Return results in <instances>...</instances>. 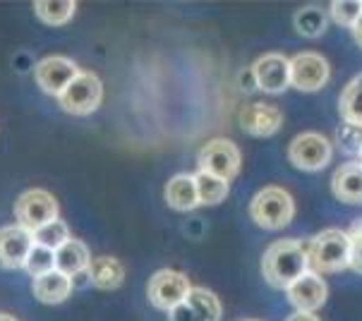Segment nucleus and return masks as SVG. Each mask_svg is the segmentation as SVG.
<instances>
[{
    "label": "nucleus",
    "mask_w": 362,
    "mask_h": 321,
    "mask_svg": "<svg viewBox=\"0 0 362 321\" xmlns=\"http://www.w3.org/2000/svg\"><path fill=\"white\" fill-rule=\"evenodd\" d=\"M262 274L269 286L288 288L300 276L308 274V250L305 240H279L264 252L262 257Z\"/></svg>",
    "instance_id": "f257e3e1"
},
{
    "label": "nucleus",
    "mask_w": 362,
    "mask_h": 321,
    "mask_svg": "<svg viewBox=\"0 0 362 321\" xmlns=\"http://www.w3.org/2000/svg\"><path fill=\"white\" fill-rule=\"evenodd\" d=\"M308 250V271L312 274H336L348 269L351 243L343 230H324L312 240H305Z\"/></svg>",
    "instance_id": "f03ea898"
},
{
    "label": "nucleus",
    "mask_w": 362,
    "mask_h": 321,
    "mask_svg": "<svg viewBox=\"0 0 362 321\" xmlns=\"http://www.w3.org/2000/svg\"><path fill=\"white\" fill-rule=\"evenodd\" d=\"M250 214L252 221L259 228L267 230H281L293 221L296 214V204H293L291 194L281 187H264L257 192V197L250 204Z\"/></svg>",
    "instance_id": "7ed1b4c3"
},
{
    "label": "nucleus",
    "mask_w": 362,
    "mask_h": 321,
    "mask_svg": "<svg viewBox=\"0 0 362 321\" xmlns=\"http://www.w3.org/2000/svg\"><path fill=\"white\" fill-rule=\"evenodd\" d=\"M197 165L199 173H206V175L221 177V180L228 182L240 170V151L230 139L216 137L202 146Z\"/></svg>",
    "instance_id": "20e7f679"
},
{
    "label": "nucleus",
    "mask_w": 362,
    "mask_h": 321,
    "mask_svg": "<svg viewBox=\"0 0 362 321\" xmlns=\"http://www.w3.org/2000/svg\"><path fill=\"white\" fill-rule=\"evenodd\" d=\"M58 98H60V106H63V110H67V113L89 115L101 106L103 84L94 72H79Z\"/></svg>",
    "instance_id": "39448f33"
},
{
    "label": "nucleus",
    "mask_w": 362,
    "mask_h": 321,
    "mask_svg": "<svg viewBox=\"0 0 362 321\" xmlns=\"http://www.w3.org/2000/svg\"><path fill=\"white\" fill-rule=\"evenodd\" d=\"M331 156H334V149H331L329 139L317 132L298 134V137L291 141V146H288V158H291V163L305 173H317V170L327 168Z\"/></svg>",
    "instance_id": "423d86ee"
},
{
    "label": "nucleus",
    "mask_w": 362,
    "mask_h": 321,
    "mask_svg": "<svg viewBox=\"0 0 362 321\" xmlns=\"http://www.w3.org/2000/svg\"><path fill=\"white\" fill-rule=\"evenodd\" d=\"M15 216L17 226L27 228V230H36V228L58 218V202L46 189H27L24 194L17 197Z\"/></svg>",
    "instance_id": "0eeeda50"
},
{
    "label": "nucleus",
    "mask_w": 362,
    "mask_h": 321,
    "mask_svg": "<svg viewBox=\"0 0 362 321\" xmlns=\"http://www.w3.org/2000/svg\"><path fill=\"white\" fill-rule=\"evenodd\" d=\"M189 281L177 271L163 269L156 271L149 279V286H146V295H149V302L158 310H175L177 305H182L185 298L189 295Z\"/></svg>",
    "instance_id": "6e6552de"
},
{
    "label": "nucleus",
    "mask_w": 362,
    "mask_h": 321,
    "mask_svg": "<svg viewBox=\"0 0 362 321\" xmlns=\"http://www.w3.org/2000/svg\"><path fill=\"white\" fill-rule=\"evenodd\" d=\"M331 77L327 58L319 53H298L291 58V86L305 94H315L324 89Z\"/></svg>",
    "instance_id": "1a4fd4ad"
},
{
    "label": "nucleus",
    "mask_w": 362,
    "mask_h": 321,
    "mask_svg": "<svg viewBox=\"0 0 362 321\" xmlns=\"http://www.w3.org/2000/svg\"><path fill=\"white\" fill-rule=\"evenodd\" d=\"M252 77L264 94H284L291 86V60L281 53H267L255 60Z\"/></svg>",
    "instance_id": "9d476101"
},
{
    "label": "nucleus",
    "mask_w": 362,
    "mask_h": 321,
    "mask_svg": "<svg viewBox=\"0 0 362 321\" xmlns=\"http://www.w3.org/2000/svg\"><path fill=\"white\" fill-rule=\"evenodd\" d=\"M221 302L204 288H192L182 305L170 310V321H218Z\"/></svg>",
    "instance_id": "9b49d317"
},
{
    "label": "nucleus",
    "mask_w": 362,
    "mask_h": 321,
    "mask_svg": "<svg viewBox=\"0 0 362 321\" xmlns=\"http://www.w3.org/2000/svg\"><path fill=\"white\" fill-rule=\"evenodd\" d=\"M284 125V113L269 103H247L240 108V127L252 137H272Z\"/></svg>",
    "instance_id": "f8f14e48"
},
{
    "label": "nucleus",
    "mask_w": 362,
    "mask_h": 321,
    "mask_svg": "<svg viewBox=\"0 0 362 321\" xmlns=\"http://www.w3.org/2000/svg\"><path fill=\"white\" fill-rule=\"evenodd\" d=\"M79 75L77 65L67 58H46L36 65V84L46 94L60 96L70 86V82Z\"/></svg>",
    "instance_id": "ddd939ff"
},
{
    "label": "nucleus",
    "mask_w": 362,
    "mask_h": 321,
    "mask_svg": "<svg viewBox=\"0 0 362 321\" xmlns=\"http://www.w3.org/2000/svg\"><path fill=\"white\" fill-rule=\"evenodd\" d=\"M286 290H288V300H291V305L298 307V312H310V314L315 310H319V307L327 302V295H329L324 281L319 279L317 274H312V271L303 274Z\"/></svg>",
    "instance_id": "4468645a"
},
{
    "label": "nucleus",
    "mask_w": 362,
    "mask_h": 321,
    "mask_svg": "<svg viewBox=\"0 0 362 321\" xmlns=\"http://www.w3.org/2000/svg\"><path fill=\"white\" fill-rule=\"evenodd\" d=\"M34 247L32 230L22 226H5L0 228V264L8 269L24 267L29 250Z\"/></svg>",
    "instance_id": "2eb2a0df"
},
{
    "label": "nucleus",
    "mask_w": 362,
    "mask_h": 321,
    "mask_svg": "<svg viewBox=\"0 0 362 321\" xmlns=\"http://www.w3.org/2000/svg\"><path fill=\"white\" fill-rule=\"evenodd\" d=\"M89 250L79 240H67V243L55 250V271L65 274L67 279H75L79 274H87L89 269Z\"/></svg>",
    "instance_id": "dca6fc26"
},
{
    "label": "nucleus",
    "mask_w": 362,
    "mask_h": 321,
    "mask_svg": "<svg viewBox=\"0 0 362 321\" xmlns=\"http://www.w3.org/2000/svg\"><path fill=\"white\" fill-rule=\"evenodd\" d=\"M334 194L346 204H362V163H343L331 180Z\"/></svg>",
    "instance_id": "f3484780"
},
{
    "label": "nucleus",
    "mask_w": 362,
    "mask_h": 321,
    "mask_svg": "<svg viewBox=\"0 0 362 321\" xmlns=\"http://www.w3.org/2000/svg\"><path fill=\"white\" fill-rule=\"evenodd\" d=\"M165 202L175 211H192L194 206H199L197 197V185H194L192 175H175L170 177L165 185Z\"/></svg>",
    "instance_id": "a211bd4d"
},
{
    "label": "nucleus",
    "mask_w": 362,
    "mask_h": 321,
    "mask_svg": "<svg viewBox=\"0 0 362 321\" xmlns=\"http://www.w3.org/2000/svg\"><path fill=\"white\" fill-rule=\"evenodd\" d=\"M72 290V279H67L60 271H51V274L34 279V298L41 300L44 305H60L67 300Z\"/></svg>",
    "instance_id": "6ab92c4d"
},
{
    "label": "nucleus",
    "mask_w": 362,
    "mask_h": 321,
    "mask_svg": "<svg viewBox=\"0 0 362 321\" xmlns=\"http://www.w3.org/2000/svg\"><path fill=\"white\" fill-rule=\"evenodd\" d=\"M89 281L94 283L96 288L101 290H113L118 288L122 279H125V271H122V264L115 257H96L89 262Z\"/></svg>",
    "instance_id": "aec40b11"
},
{
    "label": "nucleus",
    "mask_w": 362,
    "mask_h": 321,
    "mask_svg": "<svg viewBox=\"0 0 362 321\" xmlns=\"http://www.w3.org/2000/svg\"><path fill=\"white\" fill-rule=\"evenodd\" d=\"M339 110L343 122L362 127V72L355 79H351L346 89H343Z\"/></svg>",
    "instance_id": "412c9836"
},
{
    "label": "nucleus",
    "mask_w": 362,
    "mask_h": 321,
    "mask_svg": "<svg viewBox=\"0 0 362 321\" xmlns=\"http://www.w3.org/2000/svg\"><path fill=\"white\" fill-rule=\"evenodd\" d=\"M75 8L77 5L72 3V0H41V3H34V10H36V15H39V20L46 24H53V27L70 22L72 15H75Z\"/></svg>",
    "instance_id": "4be33fe9"
},
{
    "label": "nucleus",
    "mask_w": 362,
    "mask_h": 321,
    "mask_svg": "<svg viewBox=\"0 0 362 321\" xmlns=\"http://www.w3.org/2000/svg\"><path fill=\"white\" fill-rule=\"evenodd\" d=\"M194 177V185H197V197H199V204H206V206H211V204H218L226 199V194H228V182L221 180V177H214V175H206V173H199Z\"/></svg>",
    "instance_id": "5701e85b"
},
{
    "label": "nucleus",
    "mask_w": 362,
    "mask_h": 321,
    "mask_svg": "<svg viewBox=\"0 0 362 321\" xmlns=\"http://www.w3.org/2000/svg\"><path fill=\"white\" fill-rule=\"evenodd\" d=\"M32 240H34V245H41V247H48V250H60L67 240H72L70 238V228H67L63 221H51V223H46V226H41V228H36V230H32Z\"/></svg>",
    "instance_id": "b1692460"
},
{
    "label": "nucleus",
    "mask_w": 362,
    "mask_h": 321,
    "mask_svg": "<svg viewBox=\"0 0 362 321\" xmlns=\"http://www.w3.org/2000/svg\"><path fill=\"white\" fill-rule=\"evenodd\" d=\"M296 29L305 39H317V36H322L324 29H327V12L315 8V5L303 8L296 15Z\"/></svg>",
    "instance_id": "393cba45"
},
{
    "label": "nucleus",
    "mask_w": 362,
    "mask_h": 321,
    "mask_svg": "<svg viewBox=\"0 0 362 321\" xmlns=\"http://www.w3.org/2000/svg\"><path fill=\"white\" fill-rule=\"evenodd\" d=\"M24 269H27L34 279H41V276L51 274V271H55V252L48 250V247L34 245L32 250H29L27 259H24Z\"/></svg>",
    "instance_id": "a878e982"
},
{
    "label": "nucleus",
    "mask_w": 362,
    "mask_h": 321,
    "mask_svg": "<svg viewBox=\"0 0 362 321\" xmlns=\"http://www.w3.org/2000/svg\"><path fill=\"white\" fill-rule=\"evenodd\" d=\"M336 144L341 146V151L351 153V156H360L362 153V127L351 125V122H343V125L336 129Z\"/></svg>",
    "instance_id": "bb28decb"
},
{
    "label": "nucleus",
    "mask_w": 362,
    "mask_h": 321,
    "mask_svg": "<svg viewBox=\"0 0 362 321\" xmlns=\"http://www.w3.org/2000/svg\"><path fill=\"white\" fill-rule=\"evenodd\" d=\"M362 17V0H343V3H331V20L341 27H355Z\"/></svg>",
    "instance_id": "cd10ccee"
},
{
    "label": "nucleus",
    "mask_w": 362,
    "mask_h": 321,
    "mask_svg": "<svg viewBox=\"0 0 362 321\" xmlns=\"http://www.w3.org/2000/svg\"><path fill=\"white\" fill-rule=\"evenodd\" d=\"M348 243H351V257H348V267L362 274V218L348 228Z\"/></svg>",
    "instance_id": "c85d7f7f"
},
{
    "label": "nucleus",
    "mask_w": 362,
    "mask_h": 321,
    "mask_svg": "<svg viewBox=\"0 0 362 321\" xmlns=\"http://www.w3.org/2000/svg\"><path fill=\"white\" fill-rule=\"evenodd\" d=\"M286 321H319L315 314H310V312H296L293 317H288Z\"/></svg>",
    "instance_id": "c756f323"
},
{
    "label": "nucleus",
    "mask_w": 362,
    "mask_h": 321,
    "mask_svg": "<svg viewBox=\"0 0 362 321\" xmlns=\"http://www.w3.org/2000/svg\"><path fill=\"white\" fill-rule=\"evenodd\" d=\"M353 32H355V41H358L360 46H362V17H360V22L353 27Z\"/></svg>",
    "instance_id": "7c9ffc66"
},
{
    "label": "nucleus",
    "mask_w": 362,
    "mask_h": 321,
    "mask_svg": "<svg viewBox=\"0 0 362 321\" xmlns=\"http://www.w3.org/2000/svg\"><path fill=\"white\" fill-rule=\"evenodd\" d=\"M0 321H17V319L10 317V314H0Z\"/></svg>",
    "instance_id": "2f4dec72"
},
{
    "label": "nucleus",
    "mask_w": 362,
    "mask_h": 321,
    "mask_svg": "<svg viewBox=\"0 0 362 321\" xmlns=\"http://www.w3.org/2000/svg\"><path fill=\"white\" fill-rule=\"evenodd\" d=\"M240 321H255V319H240Z\"/></svg>",
    "instance_id": "473e14b6"
},
{
    "label": "nucleus",
    "mask_w": 362,
    "mask_h": 321,
    "mask_svg": "<svg viewBox=\"0 0 362 321\" xmlns=\"http://www.w3.org/2000/svg\"><path fill=\"white\" fill-rule=\"evenodd\" d=\"M360 163H362V153H360Z\"/></svg>",
    "instance_id": "72a5a7b5"
}]
</instances>
